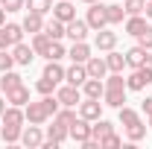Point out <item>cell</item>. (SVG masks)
<instances>
[{
	"label": "cell",
	"instance_id": "cell-1",
	"mask_svg": "<svg viewBox=\"0 0 152 149\" xmlns=\"http://www.w3.org/2000/svg\"><path fill=\"white\" fill-rule=\"evenodd\" d=\"M56 111H58V99H56V93H53V96L47 93L41 102H26V108H23L26 120H29V123H35V126L47 123V120H50Z\"/></svg>",
	"mask_w": 152,
	"mask_h": 149
},
{
	"label": "cell",
	"instance_id": "cell-2",
	"mask_svg": "<svg viewBox=\"0 0 152 149\" xmlns=\"http://www.w3.org/2000/svg\"><path fill=\"white\" fill-rule=\"evenodd\" d=\"M152 82V67L143 64V67H132V76L126 79V91H143Z\"/></svg>",
	"mask_w": 152,
	"mask_h": 149
},
{
	"label": "cell",
	"instance_id": "cell-3",
	"mask_svg": "<svg viewBox=\"0 0 152 149\" xmlns=\"http://www.w3.org/2000/svg\"><path fill=\"white\" fill-rule=\"evenodd\" d=\"M18 41H23V26H18V23H3L0 26V50H9Z\"/></svg>",
	"mask_w": 152,
	"mask_h": 149
},
{
	"label": "cell",
	"instance_id": "cell-4",
	"mask_svg": "<svg viewBox=\"0 0 152 149\" xmlns=\"http://www.w3.org/2000/svg\"><path fill=\"white\" fill-rule=\"evenodd\" d=\"M56 99H58V105H67V108H73V105H79L82 102V91L76 88V85H64V88H58L56 91Z\"/></svg>",
	"mask_w": 152,
	"mask_h": 149
},
{
	"label": "cell",
	"instance_id": "cell-5",
	"mask_svg": "<svg viewBox=\"0 0 152 149\" xmlns=\"http://www.w3.org/2000/svg\"><path fill=\"white\" fill-rule=\"evenodd\" d=\"M123 102H126V85H105V93H102V105L120 108Z\"/></svg>",
	"mask_w": 152,
	"mask_h": 149
},
{
	"label": "cell",
	"instance_id": "cell-6",
	"mask_svg": "<svg viewBox=\"0 0 152 149\" xmlns=\"http://www.w3.org/2000/svg\"><path fill=\"white\" fill-rule=\"evenodd\" d=\"M67 137H73L76 143L91 140V126H88V120H85V117H76L73 123L67 126Z\"/></svg>",
	"mask_w": 152,
	"mask_h": 149
},
{
	"label": "cell",
	"instance_id": "cell-7",
	"mask_svg": "<svg viewBox=\"0 0 152 149\" xmlns=\"http://www.w3.org/2000/svg\"><path fill=\"white\" fill-rule=\"evenodd\" d=\"M99 114H102V102H99V99H91V96H85V99L79 102V117H85L88 123L99 120Z\"/></svg>",
	"mask_w": 152,
	"mask_h": 149
},
{
	"label": "cell",
	"instance_id": "cell-8",
	"mask_svg": "<svg viewBox=\"0 0 152 149\" xmlns=\"http://www.w3.org/2000/svg\"><path fill=\"white\" fill-rule=\"evenodd\" d=\"M85 20H88L91 29H105V23H108V18H105V6H102V3H91Z\"/></svg>",
	"mask_w": 152,
	"mask_h": 149
},
{
	"label": "cell",
	"instance_id": "cell-9",
	"mask_svg": "<svg viewBox=\"0 0 152 149\" xmlns=\"http://www.w3.org/2000/svg\"><path fill=\"white\" fill-rule=\"evenodd\" d=\"M12 56H15V64H32L35 50H32V44H23V41H18V44L12 47Z\"/></svg>",
	"mask_w": 152,
	"mask_h": 149
},
{
	"label": "cell",
	"instance_id": "cell-10",
	"mask_svg": "<svg viewBox=\"0 0 152 149\" xmlns=\"http://www.w3.org/2000/svg\"><path fill=\"white\" fill-rule=\"evenodd\" d=\"M20 143H23V146H29V149H35V146L44 143V134H41V129H38L35 123H32L29 129H20Z\"/></svg>",
	"mask_w": 152,
	"mask_h": 149
},
{
	"label": "cell",
	"instance_id": "cell-11",
	"mask_svg": "<svg viewBox=\"0 0 152 149\" xmlns=\"http://www.w3.org/2000/svg\"><path fill=\"white\" fill-rule=\"evenodd\" d=\"M64 26H67V35L73 38V41H85V35H88V29H91V26H88V20H79V18L67 20Z\"/></svg>",
	"mask_w": 152,
	"mask_h": 149
},
{
	"label": "cell",
	"instance_id": "cell-12",
	"mask_svg": "<svg viewBox=\"0 0 152 149\" xmlns=\"http://www.w3.org/2000/svg\"><path fill=\"white\" fill-rule=\"evenodd\" d=\"M96 50H114L117 47V32H108V29H96V38H94Z\"/></svg>",
	"mask_w": 152,
	"mask_h": 149
},
{
	"label": "cell",
	"instance_id": "cell-13",
	"mask_svg": "<svg viewBox=\"0 0 152 149\" xmlns=\"http://www.w3.org/2000/svg\"><path fill=\"white\" fill-rule=\"evenodd\" d=\"M82 93L85 96H91V99H102V93H105V85H102V79H85L82 82Z\"/></svg>",
	"mask_w": 152,
	"mask_h": 149
},
{
	"label": "cell",
	"instance_id": "cell-14",
	"mask_svg": "<svg viewBox=\"0 0 152 149\" xmlns=\"http://www.w3.org/2000/svg\"><path fill=\"white\" fill-rule=\"evenodd\" d=\"M85 70H88L91 79H102V76L108 73V64H105V58L94 56V58H88V61H85Z\"/></svg>",
	"mask_w": 152,
	"mask_h": 149
},
{
	"label": "cell",
	"instance_id": "cell-15",
	"mask_svg": "<svg viewBox=\"0 0 152 149\" xmlns=\"http://www.w3.org/2000/svg\"><path fill=\"white\" fill-rule=\"evenodd\" d=\"M53 18H58V20H73L76 18V9H73V3L70 0H58L56 6H53Z\"/></svg>",
	"mask_w": 152,
	"mask_h": 149
},
{
	"label": "cell",
	"instance_id": "cell-16",
	"mask_svg": "<svg viewBox=\"0 0 152 149\" xmlns=\"http://www.w3.org/2000/svg\"><path fill=\"white\" fill-rule=\"evenodd\" d=\"M6 102H9V105H26V102H29V88H26V85H18V88L6 91Z\"/></svg>",
	"mask_w": 152,
	"mask_h": 149
},
{
	"label": "cell",
	"instance_id": "cell-17",
	"mask_svg": "<svg viewBox=\"0 0 152 149\" xmlns=\"http://www.w3.org/2000/svg\"><path fill=\"white\" fill-rule=\"evenodd\" d=\"M64 79H67L70 85H76V88H82V82L88 79V70H85V64L73 61V67H70V70H64Z\"/></svg>",
	"mask_w": 152,
	"mask_h": 149
},
{
	"label": "cell",
	"instance_id": "cell-18",
	"mask_svg": "<svg viewBox=\"0 0 152 149\" xmlns=\"http://www.w3.org/2000/svg\"><path fill=\"white\" fill-rule=\"evenodd\" d=\"M67 56L73 58V61H79V64H85V61L91 58V47H88L85 41H73V47L67 50Z\"/></svg>",
	"mask_w": 152,
	"mask_h": 149
},
{
	"label": "cell",
	"instance_id": "cell-19",
	"mask_svg": "<svg viewBox=\"0 0 152 149\" xmlns=\"http://www.w3.org/2000/svg\"><path fill=\"white\" fill-rule=\"evenodd\" d=\"M146 53H149V50L140 47V44L132 47V50L126 53V64H129V67H143V64H146Z\"/></svg>",
	"mask_w": 152,
	"mask_h": 149
},
{
	"label": "cell",
	"instance_id": "cell-20",
	"mask_svg": "<svg viewBox=\"0 0 152 149\" xmlns=\"http://www.w3.org/2000/svg\"><path fill=\"white\" fill-rule=\"evenodd\" d=\"M0 120H3V123H9V126H23L26 114L20 111V105H6V111H3Z\"/></svg>",
	"mask_w": 152,
	"mask_h": 149
},
{
	"label": "cell",
	"instance_id": "cell-21",
	"mask_svg": "<svg viewBox=\"0 0 152 149\" xmlns=\"http://www.w3.org/2000/svg\"><path fill=\"white\" fill-rule=\"evenodd\" d=\"M44 15H38V12H29V15H26V18H23V23H20V26H23V32H32V35H35V32H44Z\"/></svg>",
	"mask_w": 152,
	"mask_h": 149
},
{
	"label": "cell",
	"instance_id": "cell-22",
	"mask_svg": "<svg viewBox=\"0 0 152 149\" xmlns=\"http://www.w3.org/2000/svg\"><path fill=\"white\" fill-rule=\"evenodd\" d=\"M44 32L53 38V41H61V38L67 35V26H64V20H58V18H53L50 23H44Z\"/></svg>",
	"mask_w": 152,
	"mask_h": 149
},
{
	"label": "cell",
	"instance_id": "cell-23",
	"mask_svg": "<svg viewBox=\"0 0 152 149\" xmlns=\"http://www.w3.org/2000/svg\"><path fill=\"white\" fill-rule=\"evenodd\" d=\"M50 41H53V38L47 35V32H35V35H32V50H35V56H47Z\"/></svg>",
	"mask_w": 152,
	"mask_h": 149
},
{
	"label": "cell",
	"instance_id": "cell-24",
	"mask_svg": "<svg viewBox=\"0 0 152 149\" xmlns=\"http://www.w3.org/2000/svg\"><path fill=\"white\" fill-rule=\"evenodd\" d=\"M111 131H114V126L108 123V120L99 117V120H94V126H91V137H94V140H102V137L111 134Z\"/></svg>",
	"mask_w": 152,
	"mask_h": 149
},
{
	"label": "cell",
	"instance_id": "cell-25",
	"mask_svg": "<svg viewBox=\"0 0 152 149\" xmlns=\"http://www.w3.org/2000/svg\"><path fill=\"white\" fill-rule=\"evenodd\" d=\"M146 26H149V23L140 18V15H129V20H126V32H129V35H134V38L140 35Z\"/></svg>",
	"mask_w": 152,
	"mask_h": 149
},
{
	"label": "cell",
	"instance_id": "cell-26",
	"mask_svg": "<svg viewBox=\"0 0 152 149\" xmlns=\"http://www.w3.org/2000/svg\"><path fill=\"white\" fill-rule=\"evenodd\" d=\"M105 64H108V70H111V73H120V70H123V64H126V53H114V50H108Z\"/></svg>",
	"mask_w": 152,
	"mask_h": 149
},
{
	"label": "cell",
	"instance_id": "cell-27",
	"mask_svg": "<svg viewBox=\"0 0 152 149\" xmlns=\"http://www.w3.org/2000/svg\"><path fill=\"white\" fill-rule=\"evenodd\" d=\"M18 85H23L20 73H15V70H6V73H3V79H0V91H12V88H18Z\"/></svg>",
	"mask_w": 152,
	"mask_h": 149
},
{
	"label": "cell",
	"instance_id": "cell-28",
	"mask_svg": "<svg viewBox=\"0 0 152 149\" xmlns=\"http://www.w3.org/2000/svg\"><path fill=\"white\" fill-rule=\"evenodd\" d=\"M120 123L129 129V126H134V123H140V114L134 111V108H126V105H120Z\"/></svg>",
	"mask_w": 152,
	"mask_h": 149
},
{
	"label": "cell",
	"instance_id": "cell-29",
	"mask_svg": "<svg viewBox=\"0 0 152 149\" xmlns=\"http://www.w3.org/2000/svg\"><path fill=\"white\" fill-rule=\"evenodd\" d=\"M20 129H23V126H9V123H3L0 134H3L6 143H18V140H20Z\"/></svg>",
	"mask_w": 152,
	"mask_h": 149
},
{
	"label": "cell",
	"instance_id": "cell-30",
	"mask_svg": "<svg viewBox=\"0 0 152 149\" xmlns=\"http://www.w3.org/2000/svg\"><path fill=\"white\" fill-rule=\"evenodd\" d=\"M47 137H50V140H56V143H64V140H67V129H64V126H58L56 120H53V126L47 129Z\"/></svg>",
	"mask_w": 152,
	"mask_h": 149
},
{
	"label": "cell",
	"instance_id": "cell-31",
	"mask_svg": "<svg viewBox=\"0 0 152 149\" xmlns=\"http://www.w3.org/2000/svg\"><path fill=\"white\" fill-rule=\"evenodd\" d=\"M123 15H126V9H123V6H117V3L105 6V18H108V23H120Z\"/></svg>",
	"mask_w": 152,
	"mask_h": 149
},
{
	"label": "cell",
	"instance_id": "cell-32",
	"mask_svg": "<svg viewBox=\"0 0 152 149\" xmlns=\"http://www.w3.org/2000/svg\"><path fill=\"white\" fill-rule=\"evenodd\" d=\"M44 76H47V79H53V82H61V79H64V70L58 67V61H47Z\"/></svg>",
	"mask_w": 152,
	"mask_h": 149
},
{
	"label": "cell",
	"instance_id": "cell-33",
	"mask_svg": "<svg viewBox=\"0 0 152 149\" xmlns=\"http://www.w3.org/2000/svg\"><path fill=\"white\" fill-rule=\"evenodd\" d=\"M26 6H29V12H38V15H47V12L53 9V0H26Z\"/></svg>",
	"mask_w": 152,
	"mask_h": 149
},
{
	"label": "cell",
	"instance_id": "cell-34",
	"mask_svg": "<svg viewBox=\"0 0 152 149\" xmlns=\"http://www.w3.org/2000/svg\"><path fill=\"white\" fill-rule=\"evenodd\" d=\"M126 134H129V140H132V143H137V140H143V137H146V126H143V123H134V126L126 129Z\"/></svg>",
	"mask_w": 152,
	"mask_h": 149
},
{
	"label": "cell",
	"instance_id": "cell-35",
	"mask_svg": "<svg viewBox=\"0 0 152 149\" xmlns=\"http://www.w3.org/2000/svg\"><path fill=\"white\" fill-rule=\"evenodd\" d=\"M61 56H67V53H64V47H61V44H58V41H50V50H47V61H58V58Z\"/></svg>",
	"mask_w": 152,
	"mask_h": 149
},
{
	"label": "cell",
	"instance_id": "cell-36",
	"mask_svg": "<svg viewBox=\"0 0 152 149\" xmlns=\"http://www.w3.org/2000/svg\"><path fill=\"white\" fill-rule=\"evenodd\" d=\"M56 85L58 82H53V79H47V76H41V79H38V93H44V96H47V93H56Z\"/></svg>",
	"mask_w": 152,
	"mask_h": 149
},
{
	"label": "cell",
	"instance_id": "cell-37",
	"mask_svg": "<svg viewBox=\"0 0 152 149\" xmlns=\"http://www.w3.org/2000/svg\"><path fill=\"white\" fill-rule=\"evenodd\" d=\"M143 6H146V0H126V15H140L143 12Z\"/></svg>",
	"mask_w": 152,
	"mask_h": 149
},
{
	"label": "cell",
	"instance_id": "cell-38",
	"mask_svg": "<svg viewBox=\"0 0 152 149\" xmlns=\"http://www.w3.org/2000/svg\"><path fill=\"white\" fill-rule=\"evenodd\" d=\"M12 64H15V56H12V53H6V50H0V73L12 70Z\"/></svg>",
	"mask_w": 152,
	"mask_h": 149
},
{
	"label": "cell",
	"instance_id": "cell-39",
	"mask_svg": "<svg viewBox=\"0 0 152 149\" xmlns=\"http://www.w3.org/2000/svg\"><path fill=\"white\" fill-rule=\"evenodd\" d=\"M120 143H123V140H120V137L111 131V134H105V137L99 140V149H114V146H120Z\"/></svg>",
	"mask_w": 152,
	"mask_h": 149
},
{
	"label": "cell",
	"instance_id": "cell-40",
	"mask_svg": "<svg viewBox=\"0 0 152 149\" xmlns=\"http://www.w3.org/2000/svg\"><path fill=\"white\" fill-rule=\"evenodd\" d=\"M140 47H146V50H152V26H146V29H143V32H140Z\"/></svg>",
	"mask_w": 152,
	"mask_h": 149
},
{
	"label": "cell",
	"instance_id": "cell-41",
	"mask_svg": "<svg viewBox=\"0 0 152 149\" xmlns=\"http://www.w3.org/2000/svg\"><path fill=\"white\" fill-rule=\"evenodd\" d=\"M23 6H26V0H3V9H6V12H18Z\"/></svg>",
	"mask_w": 152,
	"mask_h": 149
},
{
	"label": "cell",
	"instance_id": "cell-42",
	"mask_svg": "<svg viewBox=\"0 0 152 149\" xmlns=\"http://www.w3.org/2000/svg\"><path fill=\"white\" fill-rule=\"evenodd\" d=\"M143 111L152 114V96H146V99H143Z\"/></svg>",
	"mask_w": 152,
	"mask_h": 149
},
{
	"label": "cell",
	"instance_id": "cell-43",
	"mask_svg": "<svg viewBox=\"0 0 152 149\" xmlns=\"http://www.w3.org/2000/svg\"><path fill=\"white\" fill-rule=\"evenodd\" d=\"M143 12H146V18H152V0H146V6H143Z\"/></svg>",
	"mask_w": 152,
	"mask_h": 149
},
{
	"label": "cell",
	"instance_id": "cell-44",
	"mask_svg": "<svg viewBox=\"0 0 152 149\" xmlns=\"http://www.w3.org/2000/svg\"><path fill=\"white\" fill-rule=\"evenodd\" d=\"M3 23H6V9L0 6V26H3Z\"/></svg>",
	"mask_w": 152,
	"mask_h": 149
},
{
	"label": "cell",
	"instance_id": "cell-45",
	"mask_svg": "<svg viewBox=\"0 0 152 149\" xmlns=\"http://www.w3.org/2000/svg\"><path fill=\"white\" fill-rule=\"evenodd\" d=\"M3 111H6V99H0V117H3Z\"/></svg>",
	"mask_w": 152,
	"mask_h": 149
},
{
	"label": "cell",
	"instance_id": "cell-46",
	"mask_svg": "<svg viewBox=\"0 0 152 149\" xmlns=\"http://www.w3.org/2000/svg\"><path fill=\"white\" fill-rule=\"evenodd\" d=\"M146 64H149V67H152V50H149V53H146Z\"/></svg>",
	"mask_w": 152,
	"mask_h": 149
},
{
	"label": "cell",
	"instance_id": "cell-47",
	"mask_svg": "<svg viewBox=\"0 0 152 149\" xmlns=\"http://www.w3.org/2000/svg\"><path fill=\"white\" fill-rule=\"evenodd\" d=\"M82 3H88V6H91V3H96V0H82Z\"/></svg>",
	"mask_w": 152,
	"mask_h": 149
},
{
	"label": "cell",
	"instance_id": "cell-48",
	"mask_svg": "<svg viewBox=\"0 0 152 149\" xmlns=\"http://www.w3.org/2000/svg\"><path fill=\"white\" fill-rule=\"evenodd\" d=\"M146 117H149V129H152V114H146Z\"/></svg>",
	"mask_w": 152,
	"mask_h": 149
},
{
	"label": "cell",
	"instance_id": "cell-49",
	"mask_svg": "<svg viewBox=\"0 0 152 149\" xmlns=\"http://www.w3.org/2000/svg\"><path fill=\"white\" fill-rule=\"evenodd\" d=\"M0 6H3V0H0Z\"/></svg>",
	"mask_w": 152,
	"mask_h": 149
}]
</instances>
